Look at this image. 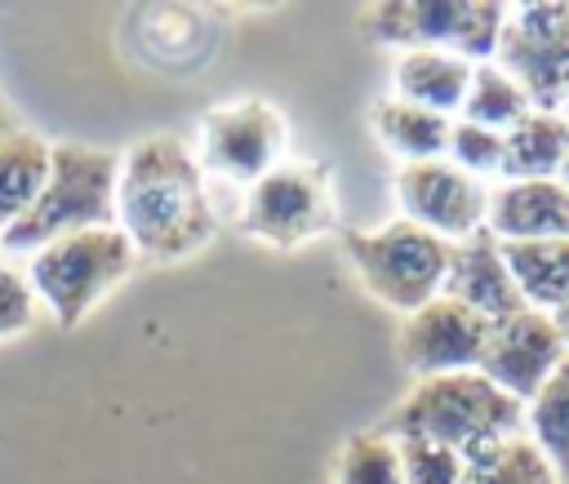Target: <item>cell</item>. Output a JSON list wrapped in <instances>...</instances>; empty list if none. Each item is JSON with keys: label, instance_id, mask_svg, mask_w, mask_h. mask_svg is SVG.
Here are the masks:
<instances>
[{"label": "cell", "instance_id": "4fadbf2b", "mask_svg": "<svg viewBox=\"0 0 569 484\" xmlns=\"http://www.w3.org/2000/svg\"><path fill=\"white\" fill-rule=\"evenodd\" d=\"M445 298L462 302L467 311H476L480 320H507L516 311H525V298L507 271L502 244L480 231L462 244H449V271H445Z\"/></svg>", "mask_w": 569, "mask_h": 484}, {"label": "cell", "instance_id": "8992f818", "mask_svg": "<svg viewBox=\"0 0 569 484\" xmlns=\"http://www.w3.org/2000/svg\"><path fill=\"white\" fill-rule=\"evenodd\" d=\"M511 4L498 0H382L365 9V27L378 44L440 49L471 67L493 62Z\"/></svg>", "mask_w": 569, "mask_h": 484}, {"label": "cell", "instance_id": "d4e9b609", "mask_svg": "<svg viewBox=\"0 0 569 484\" xmlns=\"http://www.w3.org/2000/svg\"><path fill=\"white\" fill-rule=\"evenodd\" d=\"M400 444V475L405 484H462L467 457L431 444V440H396Z\"/></svg>", "mask_w": 569, "mask_h": 484}, {"label": "cell", "instance_id": "f546056e", "mask_svg": "<svg viewBox=\"0 0 569 484\" xmlns=\"http://www.w3.org/2000/svg\"><path fill=\"white\" fill-rule=\"evenodd\" d=\"M560 115H565V120H569V102H565V111H560Z\"/></svg>", "mask_w": 569, "mask_h": 484}, {"label": "cell", "instance_id": "ffe728a7", "mask_svg": "<svg viewBox=\"0 0 569 484\" xmlns=\"http://www.w3.org/2000/svg\"><path fill=\"white\" fill-rule=\"evenodd\" d=\"M462 484H560V475L542 457V448L520 431L476 448L462 466Z\"/></svg>", "mask_w": 569, "mask_h": 484}, {"label": "cell", "instance_id": "83f0119b", "mask_svg": "<svg viewBox=\"0 0 569 484\" xmlns=\"http://www.w3.org/2000/svg\"><path fill=\"white\" fill-rule=\"evenodd\" d=\"M556 182L569 191V155H565V164H560V173H556Z\"/></svg>", "mask_w": 569, "mask_h": 484}, {"label": "cell", "instance_id": "9a60e30c", "mask_svg": "<svg viewBox=\"0 0 569 484\" xmlns=\"http://www.w3.org/2000/svg\"><path fill=\"white\" fill-rule=\"evenodd\" d=\"M391 80H396L400 102H413V107H427V111L453 120L462 111V98L471 84V62L440 53V49H405L396 58Z\"/></svg>", "mask_w": 569, "mask_h": 484}, {"label": "cell", "instance_id": "603a6c76", "mask_svg": "<svg viewBox=\"0 0 569 484\" xmlns=\"http://www.w3.org/2000/svg\"><path fill=\"white\" fill-rule=\"evenodd\" d=\"M333 484H405L400 475V444L382 431H360L342 440L333 457Z\"/></svg>", "mask_w": 569, "mask_h": 484}, {"label": "cell", "instance_id": "7c38bea8", "mask_svg": "<svg viewBox=\"0 0 569 484\" xmlns=\"http://www.w3.org/2000/svg\"><path fill=\"white\" fill-rule=\"evenodd\" d=\"M565 355L569 351L556 333V320L525 306V311L489 324V337H485V351H480V373L498 391L529 404L547 386V377L565 364Z\"/></svg>", "mask_w": 569, "mask_h": 484}, {"label": "cell", "instance_id": "ba28073f", "mask_svg": "<svg viewBox=\"0 0 569 484\" xmlns=\"http://www.w3.org/2000/svg\"><path fill=\"white\" fill-rule=\"evenodd\" d=\"M240 231L271 249H302L333 231V186L316 164H276L262 173L240 204Z\"/></svg>", "mask_w": 569, "mask_h": 484}, {"label": "cell", "instance_id": "484cf974", "mask_svg": "<svg viewBox=\"0 0 569 484\" xmlns=\"http://www.w3.org/2000/svg\"><path fill=\"white\" fill-rule=\"evenodd\" d=\"M40 315V302H36V289L27 280V271L0 262V337H18L36 324Z\"/></svg>", "mask_w": 569, "mask_h": 484}, {"label": "cell", "instance_id": "ac0fdd59", "mask_svg": "<svg viewBox=\"0 0 569 484\" xmlns=\"http://www.w3.org/2000/svg\"><path fill=\"white\" fill-rule=\"evenodd\" d=\"M369 124L378 133V142L400 155V164H422V160H440L449 147V115H436L427 107L400 102V98H378L369 111Z\"/></svg>", "mask_w": 569, "mask_h": 484}, {"label": "cell", "instance_id": "6da1fadb", "mask_svg": "<svg viewBox=\"0 0 569 484\" xmlns=\"http://www.w3.org/2000/svg\"><path fill=\"white\" fill-rule=\"evenodd\" d=\"M116 226L124 231L133 253L151 262L191 258L213 240L218 213L209 204L204 169L191 147L169 133H151L120 155Z\"/></svg>", "mask_w": 569, "mask_h": 484}, {"label": "cell", "instance_id": "8fae6325", "mask_svg": "<svg viewBox=\"0 0 569 484\" xmlns=\"http://www.w3.org/2000/svg\"><path fill=\"white\" fill-rule=\"evenodd\" d=\"M485 337H489V320H480L476 311L440 293L400 320L396 351L413 377H440V373L480 369Z\"/></svg>", "mask_w": 569, "mask_h": 484}, {"label": "cell", "instance_id": "5b68a950", "mask_svg": "<svg viewBox=\"0 0 569 484\" xmlns=\"http://www.w3.org/2000/svg\"><path fill=\"white\" fill-rule=\"evenodd\" d=\"M342 249L356 266V280L369 298H378L396 315H413L431 298L445 293L449 271V244L405 218L378 226V231H347Z\"/></svg>", "mask_w": 569, "mask_h": 484}, {"label": "cell", "instance_id": "7402d4cb", "mask_svg": "<svg viewBox=\"0 0 569 484\" xmlns=\"http://www.w3.org/2000/svg\"><path fill=\"white\" fill-rule=\"evenodd\" d=\"M529 98L525 89L498 67V62H480L471 67V84H467V98H462V111L458 120H471L480 129H493V133H507L520 115H529Z\"/></svg>", "mask_w": 569, "mask_h": 484}, {"label": "cell", "instance_id": "cb8c5ba5", "mask_svg": "<svg viewBox=\"0 0 569 484\" xmlns=\"http://www.w3.org/2000/svg\"><path fill=\"white\" fill-rule=\"evenodd\" d=\"M445 160L458 164L462 173L480 178V182H485V178H498V173H502V133L480 129V124H471V120H453Z\"/></svg>", "mask_w": 569, "mask_h": 484}, {"label": "cell", "instance_id": "9c48e42d", "mask_svg": "<svg viewBox=\"0 0 569 484\" xmlns=\"http://www.w3.org/2000/svg\"><path fill=\"white\" fill-rule=\"evenodd\" d=\"M396 204L405 222L440 235L445 244H462L480 235L489 222V182L462 173L445 155L422 160V164H400Z\"/></svg>", "mask_w": 569, "mask_h": 484}, {"label": "cell", "instance_id": "44dd1931", "mask_svg": "<svg viewBox=\"0 0 569 484\" xmlns=\"http://www.w3.org/2000/svg\"><path fill=\"white\" fill-rule=\"evenodd\" d=\"M525 435L556 466L560 484H569V355L547 377V386L525 404Z\"/></svg>", "mask_w": 569, "mask_h": 484}, {"label": "cell", "instance_id": "e0dca14e", "mask_svg": "<svg viewBox=\"0 0 569 484\" xmlns=\"http://www.w3.org/2000/svg\"><path fill=\"white\" fill-rule=\"evenodd\" d=\"M502 258L529 311L556 315L569 302V240H516Z\"/></svg>", "mask_w": 569, "mask_h": 484}, {"label": "cell", "instance_id": "f1b7e54d", "mask_svg": "<svg viewBox=\"0 0 569 484\" xmlns=\"http://www.w3.org/2000/svg\"><path fill=\"white\" fill-rule=\"evenodd\" d=\"M4 133H13V129H9V115H4V107H0V138H4Z\"/></svg>", "mask_w": 569, "mask_h": 484}, {"label": "cell", "instance_id": "52a82bcc", "mask_svg": "<svg viewBox=\"0 0 569 484\" xmlns=\"http://www.w3.org/2000/svg\"><path fill=\"white\" fill-rule=\"evenodd\" d=\"M493 62L525 89L533 111H565L569 102V0L511 4Z\"/></svg>", "mask_w": 569, "mask_h": 484}, {"label": "cell", "instance_id": "4316f807", "mask_svg": "<svg viewBox=\"0 0 569 484\" xmlns=\"http://www.w3.org/2000/svg\"><path fill=\"white\" fill-rule=\"evenodd\" d=\"M551 320H556V333H560V342H565V351H569V302H565Z\"/></svg>", "mask_w": 569, "mask_h": 484}, {"label": "cell", "instance_id": "3957f363", "mask_svg": "<svg viewBox=\"0 0 569 484\" xmlns=\"http://www.w3.org/2000/svg\"><path fill=\"white\" fill-rule=\"evenodd\" d=\"M116 173H120L116 151L80 147V142H53L44 191L0 235V249L31 258L36 249H44L62 235L116 226Z\"/></svg>", "mask_w": 569, "mask_h": 484}, {"label": "cell", "instance_id": "5bb4252c", "mask_svg": "<svg viewBox=\"0 0 569 484\" xmlns=\"http://www.w3.org/2000/svg\"><path fill=\"white\" fill-rule=\"evenodd\" d=\"M485 231L498 244L569 240V191L556 178L498 182V186H489V222H485Z\"/></svg>", "mask_w": 569, "mask_h": 484}, {"label": "cell", "instance_id": "d6986e66", "mask_svg": "<svg viewBox=\"0 0 569 484\" xmlns=\"http://www.w3.org/2000/svg\"><path fill=\"white\" fill-rule=\"evenodd\" d=\"M49 155L53 142L36 138V133H4L0 138V235L36 204V195L44 191L49 178Z\"/></svg>", "mask_w": 569, "mask_h": 484}, {"label": "cell", "instance_id": "7a4b0ae2", "mask_svg": "<svg viewBox=\"0 0 569 484\" xmlns=\"http://www.w3.org/2000/svg\"><path fill=\"white\" fill-rule=\"evenodd\" d=\"M378 431L391 440H431V444H445L471 457L485 444L520 435L525 404L498 391L480 369L440 373V377H418L409 395L382 417Z\"/></svg>", "mask_w": 569, "mask_h": 484}, {"label": "cell", "instance_id": "30bf717a", "mask_svg": "<svg viewBox=\"0 0 569 484\" xmlns=\"http://www.w3.org/2000/svg\"><path fill=\"white\" fill-rule=\"evenodd\" d=\"M284 115L262 102V98H244V102H227L204 111L200 120V169L218 173L227 182H244L253 186L262 173H271L284 155Z\"/></svg>", "mask_w": 569, "mask_h": 484}, {"label": "cell", "instance_id": "277c9868", "mask_svg": "<svg viewBox=\"0 0 569 484\" xmlns=\"http://www.w3.org/2000/svg\"><path fill=\"white\" fill-rule=\"evenodd\" d=\"M133 266H138V253L124 240V231L120 226H93V231H76V235H62V240L36 249L27 262V280L36 289L40 311H49L62 329H71Z\"/></svg>", "mask_w": 569, "mask_h": 484}, {"label": "cell", "instance_id": "2e32d148", "mask_svg": "<svg viewBox=\"0 0 569 484\" xmlns=\"http://www.w3.org/2000/svg\"><path fill=\"white\" fill-rule=\"evenodd\" d=\"M569 155V120L560 111H529L502 133V182L556 178Z\"/></svg>", "mask_w": 569, "mask_h": 484}]
</instances>
